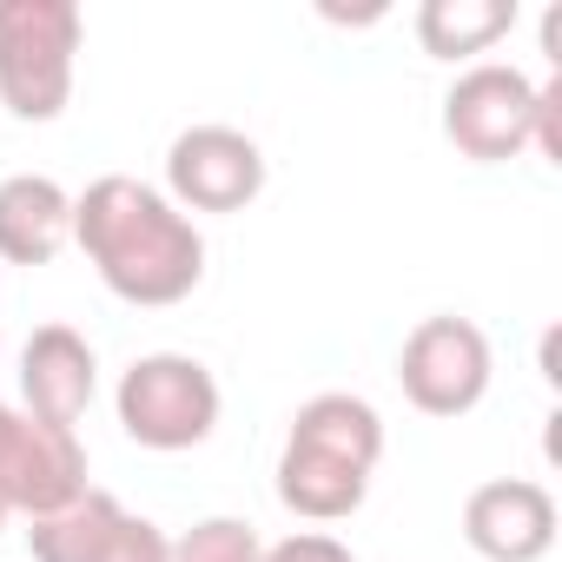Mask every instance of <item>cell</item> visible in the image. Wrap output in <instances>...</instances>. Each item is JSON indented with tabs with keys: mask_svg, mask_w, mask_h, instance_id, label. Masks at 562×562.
Segmentation results:
<instances>
[{
	"mask_svg": "<svg viewBox=\"0 0 562 562\" xmlns=\"http://www.w3.org/2000/svg\"><path fill=\"white\" fill-rule=\"evenodd\" d=\"M265 562H358V555H351L338 536H325V529H299V536H285V542H271Z\"/></svg>",
	"mask_w": 562,
	"mask_h": 562,
	"instance_id": "obj_15",
	"label": "cell"
},
{
	"mask_svg": "<svg viewBox=\"0 0 562 562\" xmlns=\"http://www.w3.org/2000/svg\"><path fill=\"white\" fill-rule=\"evenodd\" d=\"M509 27H516V0H424L417 8V47L450 67L457 60L476 67V54H490Z\"/></svg>",
	"mask_w": 562,
	"mask_h": 562,
	"instance_id": "obj_13",
	"label": "cell"
},
{
	"mask_svg": "<svg viewBox=\"0 0 562 562\" xmlns=\"http://www.w3.org/2000/svg\"><path fill=\"white\" fill-rule=\"evenodd\" d=\"M34 562H172V536L153 516H133L120 496L87 490L80 503L27 522Z\"/></svg>",
	"mask_w": 562,
	"mask_h": 562,
	"instance_id": "obj_8",
	"label": "cell"
},
{
	"mask_svg": "<svg viewBox=\"0 0 562 562\" xmlns=\"http://www.w3.org/2000/svg\"><path fill=\"white\" fill-rule=\"evenodd\" d=\"M555 106H562V80L549 74L542 93H536V153H542L549 166H562V113H555Z\"/></svg>",
	"mask_w": 562,
	"mask_h": 562,
	"instance_id": "obj_16",
	"label": "cell"
},
{
	"mask_svg": "<svg viewBox=\"0 0 562 562\" xmlns=\"http://www.w3.org/2000/svg\"><path fill=\"white\" fill-rule=\"evenodd\" d=\"M87 14L74 0H0V106L21 126H47L74 100Z\"/></svg>",
	"mask_w": 562,
	"mask_h": 562,
	"instance_id": "obj_3",
	"label": "cell"
},
{
	"mask_svg": "<svg viewBox=\"0 0 562 562\" xmlns=\"http://www.w3.org/2000/svg\"><path fill=\"white\" fill-rule=\"evenodd\" d=\"M74 245V192L47 172L0 179V258L8 265H54Z\"/></svg>",
	"mask_w": 562,
	"mask_h": 562,
	"instance_id": "obj_12",
	"label": "cell"
},
{
	"mask_svg": "<svg viewBox=\"0 0 562 562\" xmlns=\"http://www.w3.org/2000/svg\"><path fill=\"white\" fill-rule=\"evenodd\" d=\"M74 245L100 271V285L139 312L186 305L205 278V232L133 172H106L74 192Z\"/></svg>",
	"mask_w": 562,
	"mask_h": 562,
	"instance_id": "obj_1",
	"label": "cell"
},
{
	"mask_svg": "<svg viewBox=\"0 0 562 562\" xmlns=\"http://www.w3.org/2000/svg\"><path fill=\"white\" fill-rule=\"evenodd\" d=\"M8 516H14V509H8V496H0V529H8Z\"/></svg>",
	"mask_w": 562,
	"mask_h": 562,
	"instance_id": "obj_17",
	"label": "cell"
},
{
	"mask_svg": "<svg viewBox=\"0 0 562 562\" xmlns=\"http://www.w3.org/2000/svg\"><path fill=\"white\" fill-rule=\"evenodd\" d=\"M555 496L536 476H490L463 496V542L483 562H542L555 549Z\"/></svg>",
	"mask_w": 562,
	"mask_h": 562,
	"instance_id": "obj_10",
	"label": "cell"
},
{
	"mask_svg": "<svg viewBox=\"0 0 562 562\" xmlns=\"http://www.w3.org/2000/svg\"><path fill=\"white\" fill-rule=\"evenodd\" d=\"M100 397V358L74 325H41L21 345V411L74 430Z\"/></svg>",
	"mask_w": 562,
	"mask_h": 562,
	"instance_id": "obj_11",
	"label": "cell"
},
{
	"mask_svg": "<svg viewBox=\"0 0 562 562\" xmlns=\"http://www.w3.org/2000/svg\"><path fill=\"white\" fill-rule=\"evenodd\" d=\"M87 483V450L74 430L27 417L21 404H0V496L14 516H54L67 503H80Z\"/></svg>",
	"mask_w": 562,
	"mask_h": 562,
	"instance_id": "obj_7",
	"label": "cell"
},
{
	"mask_svg": "<svg viewBox=\"0 0 562 562\" xmlns=\"http://www.w3.org/2000/svg\"><path fill=\"white\" fill-rule=\"evenodd\" d=\"M490 378H496L490 338H483V325H470L457 312L424 318L397 351V384L424 417H470L490 397Z\"/></svg>",
	"mask_w": 562,
	"mask_h": 562,
	"instance_id": "obj_6",
	"label": "cell"
},
{
	"mask_svg": "<svg viewBox=\"0 0 562 562\" xmlns=\"http://www.w3.org/2000/svg\"><path fill=\"white\" fill-rule=\"evenodd\" d=\"M113 411H120V430L139 450L179 457V450H199L218 430L225 397H218V378L192 351H146L120 371Z\"/></svg>",
	"mask_w": 562,
	"mask_h": 562,
	"instance_id": "obj_4",
	"label": "cell"
},
{
	"mask_svg": "<svg viewBox=\"0 0 562 562\" xmlns=\"http://www.w3.org/2000/svg\"><path fill=\"white\" fill-rule=\"evenodd\" d=\"M265 192V153L238 126H186L166 146V199L192 212H245Z\"/></svg>",
	"mask_w": 562,
	"mask_h": 562,
	"instance_id": "obj_9",
	"label": "cell"
},
{
	"mask_svg": "<svg viewBox=\"0 0 562 562\" xmlns=\"http://www.w3.org/2000/svg\"><path fill=\"white\" fill-rule=\"evenodd\" d=\"M536 93L542 80H529L522 67L476 60L443 93V139L476 166H503L536 146Z\"/></svg>",
	"mask_w": 562,
	"mask_h": 562,
	"instance_id": "obj_5",
	"label": "cell"
},
{
	"mask_svg": "<svg viewBox=\"0 0 562 562\" xmlns=\"http://www.w3.org/2000/svg\"><path fill=\"white\" fill-rule=\"evenodd\" d=\"M384 463V417L351 391H318L299 404L285 450H278V503L305 522H345L364 509Z\"/></svg>",
	"mask_w": 562,
	"mask_h": 562,
	"instance_id": "obj_2",
	"label": "cell"
},
{
	"mask_svg": "<svg viewBox=\"0 0 562 562\" xmlns=\"http://www.w3.org/2000/svg\"><path fill=\"white\" fill-rule=\"evenodd\" d=\"M172 562H265V542L245 516H205L172 542Z\"/></svg>",
	"mask_w": 562,
	"mask_h": 562,
	"instance_id": "obj_14",
	"label": "cell"
}]
</instances>
